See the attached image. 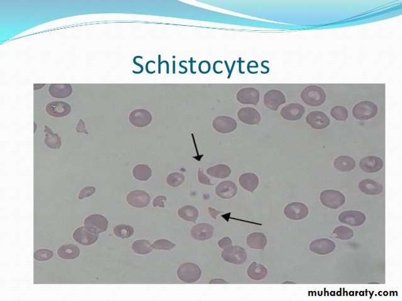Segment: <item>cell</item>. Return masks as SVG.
<instances>
[{
	"mask_svg": "<svg viewBox=\"0 0 402 301\" xmlns=\"http://www.w3.org/2000/svg\"><path fill=\"white\" fill-rule=\"evenodd\" d=\"M45 132L46 133L44 142L49 148L53 149H59L61 146V139L57 133H55L48 126H45Z\"/></svg>",
	"mask_w": 402,
	"mask_h": 301,
	"instance_id": "d6a6232c",
	"label": "cell"
},
{
	"mask_svg": "<svg viewBox=\"0 0 402 301\" xmlns=\"http://www.w3.org/2000/svg\"><path fill=\"white\" fill-rule=\"evenodd\" d=\"M247 274L252 280H261L267 277L268 271L263 265L253 262L248 269Z\"/></svg>",
	"mask_w": 402,
	"mask_h": 301,
	"instance_id": "83f0119b",
	"label": "cell"
},
{
	"mask_svg": "<svg viewBox=\"0 0 402 301\" xmlns=\"http://www.w3.org/2000/svg\"><path fill=\"white\" fill-rule=\"evenodd\" d=\"M222 256L226 262L234 265H242L247 258L246 251L243 247L233 245L223 250Z\"/></svg>",
	"mask_w": 402,
	"mask_h": 301,
	"instance_id": "5b68a950",
	"label": "cell"
},
{
	"mask_svg": "<svg viewBox=\"0 0 402 301\" xmlns=\"http://www.w3.org/2000/svg\"><path fill=\"white\" fill-rule=\"evenodd\" d=\"M239 183L245 190L253 193L258 186V176L252 173L243 174L239 178Z\"/></svg>",
	"mask_w": 402,
	"mask_h": 301,
	"instance_id": "d4e9b609",
	"label": "cell"
},
{
	"mask_svg": "<svg viewBox=\"0 0 402 301\" xmlns=\"http://www.w3.org/2000/svg\"><path fill=\"white\" fill-rule=\"evenodd\" d=\"M80 253V249L73 244L62 245L57 251L58 256L62 259H75L79 256Z\"/></svg>",
	"mask_w": 402,
	"mask_h": 301,
	"instance_id": "f1b7e54d",
	"label": "cell"
},
{
	"mask_svg": "<svg viewBox=\"0 0 402 301\" xmlns=\"http://www.w3.org/2000/svg\"><path fill=\"white\" fill-rule=\"evenodd\" d=\"M238 119L247 125H258L260 122L261 117L258 111L251 107L241 108L237 113Z\"/></svg>",
	"mask_w": 402,
	"mask_h": 301,
	"instance_id": "44dd1931",
	"label": "cell"
},
{
	"mask_svg": "<svg viewBox=\"0 0 402 301\" xmlns=\"http://www.w3.org/2000/svg\"><path fill=\"white\" fill-rule=\"evenodd\" d=\"M46 111L53 117H64L71 112V106L66 102L53 101L47 104Z\"/></svg>",
	"mask_w": 402,
	"mask_h": 301,
	"instance_id": "ac0fdd59",
	"label": "cell"
},
{
	"mask_svg": "<svg viewBox=\"0 0 402 301\" xmlns=\"http://www.w3.org/2000/svg\"><path fill=\"white\" fill-rule=\"evenodd\" d=\"M178 215L187 222L195 223L198 218L199 211L193 206H184L178 209Z\"/></svg>",
	"mask_w": 402,
	"mask_h": 301,
	"instance_id": "4dcf8cb0",
	"label": "cell"
},
{
	"mask_svg": "<svg viewBox=\"0 0 402 301\" xmlns=\"http://www.w3.org/2000/svg\"><path fill=\"white\" fill-rule=\"evenodd\" d=\"M184 175L178 173L170 174L167 178V184L173 187L180 186L181 184L184 183Z\"/></svg>",
	"mask_w": 402,
	"mask_h": 301,
	"instance_id": "8d00e7d4",
	"label": "cell"
},
{
	"mask_svg": "<svg viewBox=\"0 0 402 301\" xmlns=\"http://www.w3.org/2000/svg\"><path fill=\"white\" fill-rule=\"evenodd\" d=\"M152 246L156 251H171L175 248L176 245L168 240L160 239L155 241Z\"/></svg>",
	"mask_w": 402,
	"mask_h": 301,
	"instance_id": "f35d334b",
	"label": "cell"
},
{
	"mask_svg": "<svg viewBox=\"0 0 402 301\" xmlns=\"http://www.w3.org/2000/svg\"><path fill=\"white\" fill-rule=\"evenodd\" d=\"M330 115L338 121H345L348 117V111L344 106H337L332 109Z\"/></svg>",
	"mask_w": 402,
	"mask_h": 301,
	"instance_id": "74e56055",
	"label": "cell"
},
{
	"mask_svg": "<svg viewBox=\"0 0 402 301\" xmlns=\"http://www.w3.org/2000/svg\"><path fill=\"white\" fill-rule=\"evenodd\" d=\"M213 233V226L208 224H205V223L195 225L191 230V234L193 238L200 241L211 239Z\"/></svg>",
	"mask_w": 402,
	"mask_h": 301,
	"instance_id": "ffe728a7",
	"label": "cell"
},
{
	"mask_svg": "<svg viewBox=\"0 0 402 301\" xmlns=\"http://www.w3.org/2000/svg\"><path fill=\"white\" fill-rule=\"evenodd\" d=\"M285 215L292 220H301L307 217L309 210L305 204L300 202H291L285 207Z\"/></svg>",
	"mask_w": 402,
	"mask_h": 301,
	"instance_id": "52a82bcc",
	"label": "cell"
},
{
	"mask_svg": "<svg viewBox=\"0 0 402 301\" xmlns=\"http://www.w3.org/2000/svg\"><path fill=\"white\" fill-rule=\"evenodd\" d=\"M237 192V186L231 180L221 182L216 187V195L223 199H231L236 195Z\"/></svg>",
	"mask_w": 402,
	"mask_h": 301,
	"instance_id": "7402d4cb",
	"label": "cell"
},
{
	"mask_svg": "<svg viewBox=\"0 0 402 301\" xmlns=\"http://www.w3.org/2000/svg\"><path fill=\"white\" fill-rule=\"evenodd\" d=\"M378 108L376 104L372 101H365L359 102L352 109V115L357 120H368L377 115Z\"/></svg>",
	"mask_w": 402,
	"mask_h": 301,
	"instance_id": "277c9868",
	"label": "cell"
},
{
	"mask_svg": "<svg viewBox=\"0 0 402 301\" xmlns=\"http://www.w3.org/2000/svg\"><path fill=\"white\" fill-rule=\"evenodd\" d=\"M133 175L136 179L141 180V181H146L150 179L151 177V169L147 165H137L134 167Z\"/></svg>",
	"mask_w": 402,
	"mask_h": 301,
	"instance_id": "1f68e13d",
	"label": "cell"
},
{
	"mask_svg": "<svg viewBox=\"0 0 402 301\" xmlns=\"http://www.w3.org/2000/svg\"><path fill=\"white\" fill-rule=\"evenodd\" d=\"M127 203L136 208H144L150 202L149 194L144 191L136 190L130 192L127 195Z\"/></svg>",
	"mask_w": 402,
	"mask_h": 301,
	"instance_id": "30bf717a",
	"label": "cell"
},
{
	"mask_svg": "<svg viewBox=\"0 0 402 301\" xmlns=\"http://www.w3.org/2000/svg\"><path fill=\"white\" fill-rule=\"evenodd\" d=\"M77 131L78 133H84L88 134L86 129V125H85V123L82 120H80L79 122H78L77 126Z\"/></svg>",
	"mask_w": 402,
	"mask_h": 301,
	"instance_id": "f6af8a7d",
	"label": "cell"
},
{
	"mask_svg": "<svg viewBox=\"0 0 402 301\" xmlns=\"http://www.w3.org/2000/svg\"><path fill=\"white\" fill-rule=\"evenodd\" d=\"M320 199L323 206L332 209L340 208L345 202V195L341 192L334 189L323 191L320 194Z\"/></svg>",
	"mask_w": 402,
	"mask_h": 301,
	"instance_id": "3957f363",
	"label": "cell"
},
{
	"mask_svg": "<svg viewBox=\"0 0 402 301\" xmlns=\"http://www.w3.org/2000/svg\"><path fill=\"white\" fill-rule=\"evenodd\" d=\"M263 102L267 108L273 111L278 110L279 106L285 104L286 98L285 95L280 91L272 90L268 91L264 96Z\"/></svg>",
	"mask_w": 402,
	"mask_h": 301,
	"instance_id": "7c38bea8",
	"label": "cell"
},
{
	"mask_svg": "<svg viewBox=\"0 0 402 301\" xmlns=\"http://www.w3.org/2000/svg\"><path fill=\"white\" fill-rule=\"evenodd\" d=\"M267 238L262 233L255 232L247 236V245L252 249L263 250L266 247Z\"/></svg>",
	"mask_w": 402,
	"mask_h": 301,
	"instance_id": "cb8c5ba5",
	"label": "cell"
},
{
	"mask_svg": "<svg viewBox=\"0 0 402 301\" xmlns=\"http://www.w3.org/2000/svg\"><path fill=\"white\" fill-rule=\"evenodd\" d=\"M359 166L365 173H376L383 168V161L376 156H368L361 160Z\"/></svg>",
	"mask_w": 402,
	"mask_h": 301,
	"instance_id": "d6986e66",
	"label": "cell"
},
{
	"mask_svg": "<svg viewBox=\"0 0 402 301\" xmlns=\"http://www.w3.org/2000/svg\"><path fill=\"white\" fill-rule=\"evenodd\" d=\"M129 122L133 126L143 128L149 125L152 121V116L148 111L144 109H137L129 115Z\"/></svg>",
	"mask_w": 402,
	"mask_h": 301,
	"instance_id": "4fadbf2b",
	"label": "cell"
},
{
	"mask_svg": "<svg viewBox=\"0 0 402 301\" xmlns=\"http://www.w3.org/2000/svg\"><path fill=\"white\" fill-rule=\"evenodd\" d=\"M305 113V108L299 103H291L283 107L281 110V115L285 120L296 121L302 118Z\"/></svg>",
	"mask_w": 402,
	"mask_h": 301,
	"instance_id": "2e32d148",
	"label": "cell"
},
{
	"mask_svg": "<svg viewBox=\"0 0 402 301\" xmlns=\"http://www.w3.org/2000/svg\"><path fill=\"white\" fill-rule=\"evenodd\" d=\"M207 173L212 177L225 179L229 177L231 175V170L227 165L218 164L207 169Z\"/></svg>",
	"mask_w": 402,
	"mask_h": 301,
	"instance_id": "f546056e",
	"label": "cell"
},
{
	"mask_svg": "<svg viewBox=\"0 0 402 301\" xmlns=\"http://www.w3.org/2000/svg\"><path fill=\"white\" fill-rule=\"evenodd\" d=\"M232 240L229 237H225L221 239L218 242V246L220 248L223 250L229 248V247L232 246Z\"/></svg>",
	"mask_w": 402,
	"mask_h": 301,
	"instance_id": "ee69618b",
	"label": "cell"
},
{
	"mask_svg": "<svg viewBox=\"0 0 402 301\" xmlns=\"http://www.w3.org/2000/svg\"><path fill=\"white\" fill-rule=\"evenodd\" d=\"M213 126L218 132L229 133L236 130L237 123L233 118L227 116H220L214 118Z\"/></svg>",
	"mask_w": 402,
	"mask_h": 301,
	"instance_id": "8fae6325",
	"label": "cell"
},
{
	"mask_svg": "<svg viewBox=\"0 0 402 301\" xmlns=\"http://www.w3.org/2000/svg\"><path fill=\"white\" fill-rule=\"evenodd\" d=\"M72 87L70 84H52L49 88V92L54 98H65L72 93Z\"/></svg>",
	"mask_w": 402,
	"mask_h": 301,
	"instance_id": "4316f807",
	"label": "cell"
},
{
	"mask_svg": "<svg viewBox=\"0 0 402 301\" xmlns=\"http://www.w3.org/2000/svg\"><path fill=\"white\" fill-rule=\"evenodd\" d=\"M325 91L320 87L310 86L304 89L301 93V98L305 104L310 106H319L324 103L326 100Z\"/></svg>",
	"mask_w": 402,
	"mask_h": 301,
	"instance_id": "6da1fadb",
	"label": "cell"
},
{
	"mask_svg": "<svg viewBox=\"0 0 402 301\" xmlns=\"http://www.w3.org/2000/svg\"><path fill=\"white\" fill-rule=\"evenodd\" d=\"M167 198L164 196H158L154 199L153 205L154 207H159V208H164L165 202H166Z\"/></svg>",
	"mask_w": 402,
	"mask_h": 301,
	"instance_id": "7bdbcfd3",
	"label": "cell"
},
{
	"mask_svg": "<svg viewBox=\"0 0 402 301\" xmlns=\"http://www.w3.org/2000/svg\"><path fill=\"white\" fill-rule=\"evenodd\" d=\"M108 225L107 218L98 214L88 216L84 222V226L88 230L97 234L106 231Z\"/></svg>",
	"mask_w": 402,
	"mask_h": 301,
	"instance_id": "8992f818",
	"label": "cell"
},
{
	"mask_svg": "<svg viewBox=\"0 0 402 301\" xmlns=\"http://www.w3.org/2000/svg\"><path fill=\"white\" fill-rule=\"evenodd\" d=\"M201 269L198 265L192 262L184 263L177 270L178 278L182 282L191 284L197 282L201 277Z\"/></svg>",
	"mask_w": 402,
	"mask_h": 301,
	"instance_id": "7a4b0ae2",
	"label": "cell"
},
{
	"mask_svg": "<svg viewBox=\"0 0 402 301\" xmlns=\"http://www.w3.org/2000/svg\"><path fill=\"white\" fill-rule=\"evenodd\" d=\"M198 179L199 181L201 182V184H205V185H213L211 183V180H210L209 178L207 177V176H205L203 173L202 169H199L198 171Z\"/></svg>",
	"mask_w": 402,
	"mask_h": 301,
	"instance_id": "b9f144b4",
	"label": "cell"
},
{
	"mask_svg": "<svg viewBox=\"0 0 402 301\" xmlns=\"http://www.w3.org/2000/svg\"><path fill=\"white\" fill-rule=\"evenodd\" d=\"M332 236L337 239L348 240L351 239L354 236V231L349 227L339 226L335 228L334 231H333Z\"/></svg>",
	"mask_w": 402,
	"mask_h": 301,
	"instance_id": "e575fe53",
	"label": "cell"
},
{
	"mask_svg": "<svg viewBox=\"0 0 402 301\" xmlns=\"http://www.w3.org/2000/svg\"><path fill=\"white\" fill-rule=\"evenodd\" d=\"M307 124L310 125L313 128L316 130H322L327 128L330 125V119L325 113L322 111H312L307 115Z\"/></svg>",
	"mask_w": 402,
	"mask_h": 301,
	"instance_id": "5bb4252c",
	"label": "cell"
},
{
	"mask_svg": "<svg viewBox=\"0 0 402 301\" xmlns=\"http://www.w3.org/2000/svg\"><path fill=\"white\" fill-rule=\"evenodd\" d=\"M359 189L362 193L372 196L379 195L383 190L381 184L372 179L361 180L359 184Z\"/></svg>",
	"mask_w": 402,
	"mask_h": 301,
	"instance_id": "603a6c76",
	"label": "cell"
},
{
	"mask_svg": "<svg viewBox=\"0 0 402 301\" xmlns=\"http://www.w3.org/2000/svg\"><path fill=\"white\" fill-rule=\"evenodd\" d=\"M114 233L118 238L126 239L130 238L134 233V229L127 225H119L114 228Z\"/></svg>",
	"mask_w": 402,
	"mask_h": 301,
	"instance_id": "d590c367",
	"label": "cell"
},
{
	"mask_svg": "<svg viewBox=\"0 0 402 301\" xmlns=\"http://www.w3.org/2000/svg\"><path fill=\"white\" fill-rule=\"evenodd\" d=\"M210 284H227L226 281L220 279V278H216V279H213L210 281Z\"/></svg>",
	"mask_w": 402,
	"mask_h": 301,
	"instance_id": "7dc6e473",
	"label": "cell"
},
{
	"mask_svg": "<svg viewBox=\"0 0 402 301\" xmlns=\"http://www.w3.org/2000/svg\"><path fill=\"white\" fill-rule=\"evenodd\" d=\"M236 99L242 104L256 105L260 100V94L256 88H245L238 91Z\"/></svg>",
	"mask_w": 402,
	"mask_h": 301,
	"instance_id": "e0dca14e",
	"label": "cell"
},
{
	"mask_svg": "<svg viewBox=\"0 0 402 301\" xmlns=\"http://www.w3.org/2000/svg\"><path fill=\"white\" fill-rule=\"evenodd\" d=\"M134 252L139 255H146L153 251V246L150 242L146 240H136L132 245Z\"/></svg>",
	"mask_w": 402,
	"mask_h": 301,
	"instance_id": "836d02e7",
	"label": "cell"
},
{
	"mask_svg": "<svg viewBox=\"0 0 402 301\" xmlns=\"http://www.w3.org/2000/svg\"><path fill=\"white\" fill-rule=\"evenodd\" d=\"M356 161L352 157L347 155L340 156L335 159V168L343 173H347L353 170L356 167Z\"/></svg>",
	"mask_w": 402,
	"mask_h": 301,
	"instance_id": "484cf974",
	"label": "cell"
},
{
	"mask_svg": "<svg viewBox=\"0 0 402 301\" xmlns=\"http://www.w3.org/2000/svg\"><path fill=\"white\" fill-rule=\"evenodd\" d=\"M209 211L210 213V215H211L212 217L214 218V219H216V216L218 215L219 213H220V211H216V209H214L212 208H209Z\"/></svg>",
	"mask_w": 402,
	"mask_h": 301,
	"instance_id": "bcb514c9",
	"label": "cell"
},
{
	"mask_svg": "<svg viewBox=\"0 0 402 301\" xmlns=\"http://www.w3.org/2000/svg\"><path fill=\"white\" fill-rule=\"evenodd\" d=\"M336 248V245L328 238H320L313 241L309 245L310 251L320 255H326L333 252Z\"/></svg>",
	"mask_w": 402,
	"mask_h": 301,
	"instance_id": "ba28073f",
	"label": "cell"
},
{
	"mask_svg": "<svg viewBox=\"0 0 402 301\" xmlns=\"http://www.w3.org/2000/svg\"><path fill=\"white\" fill-rule=\"evenodd\" d=\"M73 238L75 242L82 245H90L95 244L99 238V234L92 233L86 227H80L73 233Z\"/></svg>",
	"mask_w": 402,
	"mask_h": 301,
	"instance_id": "9a60e30c",
	"label": "cell"
},
{
	"mask_svg": "<svg viewBox=\"0 0 402 301\" xmlns=\"http://www.w3.org/2000/svg\"><path fill=\"white\" fill-rule=\"evenodd\" d=\"M366 217L365 214L361 211L349 210L341 213L339 216V220L344 224L350 226H359L365 224Z\"/></svg>",
	"mask_w": 402,
	"mask_h": 301,
	"instance_id": "9c48e42d",
	"label": "cell"
},
{
	"mask_svg": "<svg viewBox=\"0 0 402 301\" xmlns=\"http://www.w3.org/2000/svg\"><path fill=\"white\" fill-rule=\"evenodd\" d=\"M53 251L48 249L38 250V251L34 253V255H33L35 259L40 261V262L50 260L53 257Z\"/></svg>",
	"mask_w": 402,
	"mask_h": 301,
	"instance_id": "ab89813d",
	"label": "cell"
},
{
	"mask_svg": "<svg viewBox=\"0 0 402 301\" xmlns=\"http://www.w3.org/2000/svg\"><path fill=\"white\" fill-rule=\"evenodd\" d=\"M96 189L94 187L89 186L84 187L80 192L79 195H78V199L83 200L85 198L90 197L95 193Z\"/></svg>",
	"mask_w": 402,
	"mask_h": 301,
	"instance_id": "60d3db41",
	"label": "cell"
}]
</instances>
